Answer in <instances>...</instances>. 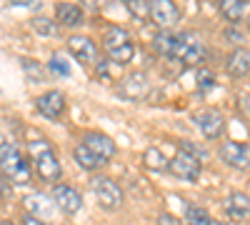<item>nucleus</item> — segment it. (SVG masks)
Listing matches in <instances>:
<instances>
[{
    "label": "nucleus",
    "mask_w": 250,
    "mask_h": 225,
    "mask_svg": "<svg viewBox=\"0 0 250 225\" xmlns=\"http://www.w3.org/2000/svg\"><path fill=\"white\" fill-rule=\"evenodd\" d=\"M103 50L108 53V58L115 65H128L135 55V40L125 28L110 25L103 35Z\"/></svg>",
    "instance_id": "1"
},
{
    "label": "nucleus",
    "mask_w": 250,
    "mask_h": 225,
    "mask_svg": "<svg viewBox=\"0 0 250 225\" xmlns=\"http://www.w3.org/2000/svg\"><path fill=\"white\" fill-rule=\"evenodd\" d=\"M30 158H33V165H35L40 180L55 183V185H58V180H60V175H62V168H60V163H58V155H55L53 148H50V143H45V140H33V143H30Z\"/></svg>",
    "instance_id": "2"
},
{
    "label": "nucleus",
    "mask_w": 250,
    "mask_h": 225,
    "mask_svg": "<svg viewBox=\"0 0 250 225\" xmlns=\"http://www.w3.org/2000/svg\"><path fill=\"white\" fill-rule=\"evenodd\" d=\"M200 168H203V163H200V158H198V150L190 145V143H185V140H180L178 143V150H175V155H173V160H170V175H175V178H180V180H190V183H195L198 178H200Z\"/></svg>",
    "instance_id": "3"
},
{
    "label": "nucleus",
    "mask_w": 250,
    "mask_h": 225,
    "mask_svg": "<svg viewBox=\"0 0 250 225\" xmlns=\"http://www.w3.org/2000/svg\"><path fill=\"white\" fill-rule=\"evenodd\" d=\"M0 160H3V178L18 183V185L30 183V163L25 155L18 153V148L13 143L3 140V145H0Z\"/></svg>",
    "instance_id": "4"
},
{
    "label": "nucleus",
    "mask_w": 250,
    "mask_h": 225,
    "mask_svg": "<svg viewBox=\"0 0 250 225\" xmlns=\"http://www.w3.org/2000/svg\"><path fill=\"white\" fill-rule=\"evenodd\" d=\"M93 190H95L98 203H100L105 210H118V208L123 205V200H125L120 185H118L113 178H105V175H98V178L93 180Z\"/></svg>",
    "instance_id": "5"
},
{
    "label": "nucleus",
    "mask_w": 250,
    "mask_h": 225,
    "mask_svg": "<svg viewBox=\"0 0 250 225\" xmlns=\"http://www.w3.org/2000/svg\"><path fill=\"white\" fill-rule=\"evenodd\" d=\"M218 158L235 170H248L250 168V143H238V140H225L218 148Z\"/></svg>",
    "instance_id": "6"
},
{
    "label": "nucleus",
    "mask_w": 250,
    "mask_h": 225,
    "mask_svg": "<svg viewBox=\"0 0 250 225\" xmlns=\"http://www.w3.org/2000/svg\"><path fill=\"white\" fill-rule=\"evenodd\" d=\"M193 120H195V125L200 128L205 140H218L225 133V118H223V113L218 108H205V110L195 113Z\"/></svg>",
    "instance_id": "7"
},
{
    "label": "nucleus",
    "mask_w": 250,
    "mask_h": 225,
    "mask_svg": "<svg viewBox=\"0 0 250 225\" xmlns=\"http://www.w3.org/2000/svg\"><path fill=\"white\" fill-rule=\"evenodd\" d=\"M53 195V205L65 213V215H75L80 208H83V195L73 188V185H65V183H58V185H53L50 190Z\"/></svg>",
    "instance_id": "8"
},
{
    "label": "nucleus",
    "mask_w": 250,
    "mask_h": 225,
    "mask_svg": "<svg viewBox=\"0 0 250 225\" xmlns=\"http://www.w3.org/2000/svg\"><path fill=\"white\" fill-rule=\"evenodd\" d=\"M65 105H68V100H65V93L62 90H45L43 95L35 98V110L50 120H58L65 113Z\"/></svg>",
    "instance_id": "9"
},
{
    "label": "nucleus",
    "mask_w": 250,
    "mask_h": 225,
    "mask_svg": "<svg viewBox=\"0 0 250 225\" xmlns=\"http://www.w3.org/2000/svg\"><path fill=\"white\" fill-rule=\"evenodd\" d=\"M153 48H155V53L163 55V58L178 60V58H180V48H183V33H170V30L155 33Z\"/></svg>",
    "instance_id": "10"
},
{
    "label": "nucleus",
    "mask_w": 250,
    "mask_h": 225,
    "mask_svg": "<svg viewBox=\"0 0 250 225\" xmlns=\"http://www.w3.org/2000/svg\"><path fill=\"white\" fill-rule=\"evenodd\" d=\"M68 48L75 55L78 63H83V65L98 63V45L93 43L88 35H70L68 38Z\"/></svg>",
    "instance_id": "11"
},
{
    "label": "nucleus",
    "mask_w": 250,
    "mask_h": 225,
    "mask_svg": "<svg viewBox=\"0 0 250 225\" xmlns=\"http://www.w3.org/2000/svg\"><path fill=\"white\" fill-rule=\"evenodd\" d=\"M225 215L235 223H250V195L235 190L225 198Z\"/></svg>",
    "instance_id": "12"
},
{
    "label": "nucleus",
    "mask_w": 250,
    "mask_h": 225,
    "mask_svg": "<svg viewBox=\"0 0 250 225\" xmlns=\"http://www.w3.org/2000/svg\"><path fill=\"white\" fill-rule=\"evenodd\" d=\"M83 145H85L88 150H93L100 160H110V158L115 155V143H113V138L105 135V133H98V130L85 133V138H83Z\"/></svg>",
    "instance_id": "13"
},
{
    "label": "nucleus",
    "mask_w": 250,
    "mask_h": 225,
    "mask_svg": "<svg viewBox=\"0 0 250 225\" xmlns=\"http://www.w3.org/2000/svg\"><path fill=\"white\" fill-rule=\"evenodd\" d=\"M178 60L183 65H200L205 60V45L193 33H183V48H180V58Z\"/></svg>",
    "instance_id": "14"
},
{
    "label": "nucleus",
    "mask_w": 250,
    "mask_h": 225,
    "mask_svg": "<svg viewBox=\"0 0 250 225\" xmlns=\"http://www.w3.org/2000/svg\"><path fill=\"white\" fill-rule=\"evenodd\" d=\"M150 18L155 20L160 28L170 30V25H175L178 20H180V8H178L175 3H170V0H155Z\"/></svg>",
    "instance_id": "15"
},
{
    "label": "nucleus",
    "mask_w": 250,
    "mask_h": 225,
    "mask_svg": "<svg viewBox=\"0 0 250 225\" xmlns=\"http://www.w3.org/2000/svg\"><path fill=\"white\" fill-rule=\"evenodd\" d=\"M150 90V83H148V75L145 73H133L130 78H125L120 83V95L123 98H130V100H143Z\"/></svg>",
    "instance_id": "16"
},
{
    "label": "nucleus",
    "mask_w": 250,
    "mask_h": 225,
    "mask_svg": "<svg viewBox=\"0 0 250 225\" xmlns=\"http://www.w3.org/2000/svg\"><path fill=\"white\" fill-rule=\"evenodd\" d=\"M228 75L233 78H243L250 73V53L245 48H235L230 55H228V63H225Z\"/></svg>",
    "instance_id": "17"
},
{
    "label": "nucleus",
    "mask_w": 250,
    "mask_h": 225,
    "mask_svg": "<svg viewBox=\"0 0 250 225\" xmlns=\"http://www.w3.org/2000/svg\"><path fill=\"white\" fill-rule=\"evenodd\" d=\"M83 20H85V15H83L80 5H75V3H60L58 5V23L60 25L78 28V25H83Z\"/></svg>",
    "instance_id": "18"
},
{
    "label": "nucleus",
    "mask_w": 250,
    "mask_h": 225,
    "mask_svg": "<svg viewBox=\"0 0 250 225\" xmlns=\"http://www.w3.org/2000/svg\"><path fill=\"white\" fill-rule=\"evenodd\" d=\"M220 13L228 23H238L245 15H250V3H245V0H223Z\"/></svg>",
    "instance_id": "19"
},
{
    "label": "nucleus",
    "mask_w": 250,
    "mask_h": 225,
    "mask_svg": "<svg viewBox=\"0 0 250 225\" xmlns=\"http://www.w3.org/2000/svg\"><path fill=\"white\" fill-rule=\"evenodd\" d=\"M73 158H75V163H78L83 170H98V168L105 165V160H100L93 150H88L85 145H83V143L73 148Z\"/></svg>",
    "instance_id": "20"
},
{
    "label": "nucleus",
    "mask_w": 250,
    "mask_h": 225,
    "mask_svg": "<svg viewBox=\"0 0 250 225\" xmlns=\"http://www.w3.org/2000/svg\"><path fill=\"white\" fill-rule=\"evenodd\" d=\"M185 225H225V223L210 218V213H208L205 208L190 203V205H185Z\"/></svg>",
    "instance_id": "21"
},
{
    "label": "nucleus",
    "mask_w": 250,
    "mask_h": 225,
    "mask_svg": "<svg viewBox=\"0 0 250 225\" xmlns=\"http://www.w3.org/2000/svg\"><path fill=\"white\" fill-rule=\"evenodd\" d=\"M143 160H145V168H150V170H168L170 168V160L165 158L155 145L143 153Z\"/></svg>",
    "instance_id": "22"
},
{
    "label": "nucleus",
    "mask_w": 250,
    "mask_h": 225,
    "mask_svg": "<svg viewBox=\"0 0 250 225\" xmlns=\"http://www.w3.org/2000/svg\"><path fill=\"white\" fill-rule=\"evenodd\" d=\"M25 203H28V213L30 215H38V218H48L50 215V210H53V205H43V203H48L43 195H33V198H25Z\"/></svg>",
    "instance_id": "23"
},
{
    "label": "nucleus",
    "mask_w": 250,
    "mask_h": 225,
    "mask_svg": "<svg viewBox=\"0 0 250 225\" xmlns=\"http://www.w3.org/2000/svg\"><path fill=\"white\" fill-rule=\"evenodd\" d=\"M128 10H130V15L138 18V20H148L150 13H153V3H145V0H130Z\"/></svg>",
    "instance_id": "24"
},
{
    "label": "nucleus",
    "mask_w": 250,
    "mask_h": 225,
    "mask_svg": "<svg viewBox=\"0 0 250 225\" xmlns=\"http://www.w3.org/2000/svg\"><path fill=\"white\" fill-rule=\"evenodd\" d=\"M48 68H50V73H55L60 78H68L70 75V65L65 63V58H62V55H53L48 60Z\"/></svg>",
    "instance_id": "25"
},
{
    "label": "nucleus",
    "mask_w": 250,
    "mask_h": 225,
    "mask_svg": "<svg viewBox=\"0 0 250 225\" xmlns=\"http://www.w3.org/2000/svg\"><path fill=\"white\" fill-rule=\"evenodd\" d=\"M30 25H33V30H38L40 35H55V25H53V20H48V18H33Z\"/></svg>",
    "instance_id": "26"
},
{
    "label": "nucleus",
    "mask_w": 250,
    "mask_h": 225,
    "mask_svg": "<svg viewBox=\"0 0 250 225\" xmlns=\"http://www.w3.org/2000/svg\"><path fill=\"white\" fill-rule=\"evenodd\" d=\"M198 83H200V90L205 93V90H210V88L215 85V75L208 73V70H200V73H198Z\"/></svg>",
    "instance_id": "27"
},
{
    "label": "nucleus",
    "mask_w": 250,
    "mask_h": 225,
    "mask_svg": "<svg viewBox=\"0 0 250 225\" xmlns=\"http://www.w3.org/2000/svg\"><path fill=\"white\" fill-rule=\"evenodd\" d=\"M20 223H23V225H50V223H45L43 218H38V215H30V213H23V218H20Z\"/></svg>",
    "instance_id": "28"
},
{
    "label": "nucleus",
    "mask_w": 250,
    "mask_h": 225,
    "mask_svg": "<svg viewBox=\"0 0 250 225\" xmlns=\"http://www.w3.org/2000/svg\"><path fill=\"white\" fill-rule=\"evenodd\" d=\"M23 68H25V73H33V75H35V80L43 78V75H40V68H38L35 60H23Z\"/></svg>",
    "instance_id": "29"
},
{
    "label": "nucleus",
    "mask_w": 250,
    "mask_h": 225,
    "mask_svg": "<svg viewBox=\"0 0 250 225\" xmlns=\"http://www.w3.org/2000/svg\"><path fill=\"white\" fill-rule=\"evenodd\" d=\"M160 223H163V225H180L178 218H173V215H168V213H160Z\"/></svg>",
    "instance_id": "30"
},
{
    "label": "nucleus",
    "mask_w": 250,
    "mask_h": 225,
    "mask_svg": "<svg viewBox=\"0 0 250 225\" xmlns=\"http://www.w3.org/2000/svg\"><path fill=\"white\" fill-rule=\"evenodd\" d=\"M3 225H13V223H10V220H3Z\"/></svg>",
    "instance_id": "31"
},
{
    "label": "nucleus",
    "mask_w": 250,
    "mask_h": 225,
    "mask_svg": "<svg viewBox=\"0 0 250 225\" xmlns=\"http://www.w3.org/2000/svg\"><path fill=\"white\" fill-rule=\"evenodd\" d=\"M248 30H250V18H248Z\"/></svg>",
    "instance_id": "32"
}]
</instances>
